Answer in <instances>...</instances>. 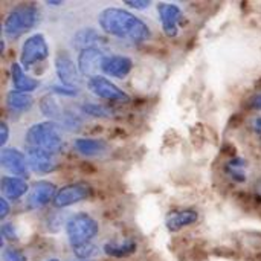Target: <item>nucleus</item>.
<instances>
[{"instance_id":"nucleus-1","label":"nucleus","mask_w":261,"mask_h":261,"mask_svg":"<svg viewBox=\"0 0 261 261\" xmlns=\"http://www.w3.org/2000/svg\"><path fill=\"white\" fill-rule=\"evenodd\" d=\"M98 24L104 34L132 43H142L151 37V31L144 20L116 6L102 9L98 15Z\"/></svg>"},{"instance_id":"nucleus-2","label":"nucleus","mask_w":261,"mask_h":261,"mask_svg":"<svg viewBox=\"0 0 261 261\" xmlns=\"http://www.w3.org/2000/svg\"><path fill=\"white\" fill-rule=\"evenodd\" d=\"M40 17L41 12L35 3H20L6 15L3 23V32L11 38H17L35 28L40 21Z\"/></svg>"},{"instance_id":"nucleus-3","label":"nucleus","mask_w":261,"mask_h":261,"mask_svg":"<svg viewBox=\"0 0 261 261\" xmlns=\"http://www.w3.org/2000/svg\"><path fill=\"white\" fill-rule=\"evenodd\" d=\"M26 142L34 148H41L55 154L63 147V132L55 121H44L32 125L26 132Z\"/></svg>"},{"instance_id":"nucleus-4","label":"nucleus","mask_w":261,"mask_h":261,"mask_svg":"<svg viewBox=\"0 0 261 261\" xmlns=\"http://www.w3.org/2000/svg\"><path fill=\"white\" fill-rule=\"evenodd\" d=\"M98 232H99L98 222L86 213L75 214L66 223V234L72 248L90 243L98 236Z\"/></svg>"},{"instance_id":"nucleus-5","label":"nucleus","mask_w":261,"mask_h":261,"mask_svg":"<svg viewBox=\"0 0 261 261\" xmlns=\"http://www.w3.org/2000/svg\"><path fill=\"white\" fill-rule=\"evenodd\" d=\"M49 57V44L43 34H34L26 38L20 52V64L24 69L44 61Z\"/></svg>"},{"instance_id":"nucleus-6","label":"nucleus","mask_w":261,"mask_h":261,"mask_svg":"<svg viewBox=\"0 0 261 261\" xmlns=\"http://www.w3.org/2000/svg\"><path fill=\"white\" fill-rule=\"evenodd\" d=\"M87 89L98 98L113 101V102H128L130 96L119 89L115 83H112L109 78L102 75H93L87 81Z\"/></svg>"},{"instance_id":"nucleus-7","label":"nucleus","mask_w":261,"mask_h":261,"mask_svg":"<svg viewBox=\"0 0 261 261\" xmlns=\"http://www.w3.org/2000/svg\"><path fill=\"white\" fill-rule=\"evenodd\" d=\"M55 70L58 75V80L63 83V86L75 89L81 84V73L80 69L75 66L72 57L67 52H58L55 58Z\"/></svg>"},{"instance_id":"nucleus-8","label":"nucleus","mask_w":261,"mask_h":261,"mask_svg":"<svg viewBox=\"0 0 261 261\" xmlns=\"http://www.w3.org/2000/svg\"><path fill=\"white\" fill-rule=\"evenodd\" d=\"M2 168L14 177L24 179L29 176L28 158L17 148H3L0 153Z\"/></svg>"},{"instance_id":"nucleus-9","label":"nucleus","mask_w":261,"mask_h":261,"mask_svg":"<svg viewBox=\"0 0 261 261\" xmlns=\"http://www.w3.org/2000/svg\"><path fill=\"white\" fill-rule=\"evenodd\" d=\"M89 196H90V188L86 184H69L57 191L54 203L57 208H67L86 200Z\"/></svg>"},{"instance_id":"nucleus-10","label":"nucleus","mask_w":261,"mask_h":261,"mask_svg":"<svg viewBox=\"0 0 261 261\" xmlns=\"http://www.w3.org/2000/svg\"><path fill=\"white\" fill-rule=\"evenodd\" d=\"M158 15L161 18L162 29L167 37L174 38L179 34V21L182 18V9L174 3H158Z\"/></svg>"},{"instance_id":"nucleus-11","label":"nucleus","mask_w":261,"mask_h":261,"mask_svg":"<svg viewBox=\"0 0 261 261\" xmlns=\"http://www.w3.org/2000/svg\"><path fill=\"white\" fill-rule=\"evenodd\" d=\"M29 168L37 174H49L57 168V161L52 153L44 151L41 148L31 147L26 153Z\"/></svg>"},{"instance_id":"nucleus-12","label":"nucleus","mask_w":261,"mask_h":261,"mask_svg":"<svg viewBox=\"0 0 261 261\" xmlns=\"http://www.w3.org/2000/svg\"><path fill=\"white\" fill-rule=\"evenodd\" d=\"M133 69V61L130 57L125 55H110L106 57L101 63L102 73L112 76V78H125Z\"/></svg>"},{"instance_id":"nucleus-13","label":"nucleus","mask_w":261,"mask_h":261,"mask_svg":"<svg viewBox=\"0 0 261 261\" xmlns=\"http://www.w3.org/2000/svg\"><path fill=\"white\" fill-rule=\"evenodd\" d=\"M106 58L104 52L101 47L95 46V47H86L80 52L78 55V69L81 75H87L89 78L93 76L95 70L101 69V63Z\"/></svg>"},{"instance_id":"nucleus-14","label":"nucleus","mask_w":261,"mask_h":261,"mask_svg":"<svg viewBox=\"0 0 261 261\" xmlns=\"http://www.w3.org/2000/svg\"><path fill=\"white\" fill-rule=\"evenodd\" d=\"M55 196H57L55 185L46 180H40L31 190L29 203L34 208H41V206H46L49 202L55 200Z\"/></svg>"},{"instance_id":"nucleus-15","label":"nucleus","mask_w":261,"mask_h":261,"mask_svg":"<svg viewBox=\"0 0 261 261\" xmlns=\"http://www.w3.org/2000/svg\"><path fill=\"white\" fill-rule=\"evenodd\" d=\"M199 219L197 211L194 210H182V211H174L167 216L165 226L170 232H177L184 228H188L194 225Z\"/></svg>"},{"instance_id":"nucleus-16","label":"nucleus","mask_w":261,"mask_h":261,"mask_svg":"<svg viewBox=\"0 0 261 261\" xmlns=\"http://www.w3.org/2000/svg\"><path fill=\"white\" fill-rule=\"evenodd\" d=\"M29 191V187L24 179L14 176L2 177V197L6 200H18Z\"/></svg>"},{"instance_id":"nucleus-17","label":"nucleus","mask_w":261,"mask_h":261,"mask_svg":"<svg viewBox=\"0 0 261 261\" xmlns=\"http://www.w3.org/2000/svg\"><path fill=\"white\" fill-rule=\"evenodd\" d=\"M11 76H12V84H14L15 90H18V92L29 93V92L37 90L40 86V81L26 75L21 64H18V63H14L11 66Z\"/></svg>"},{"instance_id":"nucleus-18","label":"nucleus","mask_w":261,"mask_h":261,"mask_svg":"<svg viewBox=\"0 0 261 261\" xmlns=\"http://www.w3.org/2000/svg\"><path fill=\"white\" fill-rule=\"evenodd\" d=\"M75 150L86 158L99 156L107 150V144L101 139H92V138H78L75 142Z\"/></svg>"},{"instance_id":"nucleus-19","label":"nucleus","mask_w":261,"mask_h":261,"mask_svg":"<svg viewBox=\"0 0 261 261\" xmlns=\"http://www.w3.org/2000/svg\"><path fill=\"white\" fill-rule=\"evenodd\" d=\"M34 104V99L29 93L24 92H18V90H11L6 95V106L14 110V112H28Z\"/></svg>"},{"instance_id":"nucleus-20","label":"nucleus","mask_w":261,"mask_h":261,"mask_svg":"<svg viewBox=\"0 0 261 261\" xmlns=\"http://www.w3.org/2000/svg\"><path fill=\"white\" fill-rule=\"evenodd\" d=\"M136 251V242L133 240H121V242H109L104 245V254L115 258H122L132 255Z\"/></svg>"},{"instance_id":"nucleus-21","label":"nucleus","mask_w":261,"mask_h":261,"mask_svg":"<svg viewBox=\"0 0 261 261\" xmlns=\"http://www.w3.org/2000/svg\"><path fill=\"white\" fill-rule=\"evenodd\" d=\"M41 113L49 118V121L61 119V109L52 96H44L40 102Z\"/></svg>"},{"instance_id":"nucleus-22","label":"nucleus","mask_w":261,"mask_h":261,"mask_svg":"<svg viewBox=\"0 0 261 261\" xmlns=\"http://www.w3.org/2000/svg\"><path fill=\"white\" fill-rule=\"evenodd\" d=\"M83 112L90 115V116H95V118H109L112 116V112L104 107V106H99V104H95V102H87V104H83Z\"/></svg>"},{"instance_id":"nucleus-23","label":"nucleus","mask_w":261,"mask_h":261,"mask_svg":"<svg viewBox=\"0 0 261 261\" xmlns=\"http://www.w3.org/2000/svg\"><path fill=\"white\" fill-rule=\"evenodd\" d=\"M2 257H3V261H28V258L24 257V254L20 249L12 248V246L5 248Z\"/></svg>"},{"instance_id":"nucleus-24","label":"nucleus","mask_w":261,"mask_h":261,"mask_svg":"<svg viewBox=\"0 0 261 261\" xmlns=\"http://www.w3.org/2000/svg\"><path fill=\"white\" fill-rule=\"evenodd\" d=\"M72 249H73V252L76 254V257H80V258H83V260H86V258H89V257H93L95 252H96V248H95L92 243L81 245V246H75V248H72Z\"/></svg>"},{"instance_id":"nucleus-25","label":"nucleus","mask_w":261,"mask_h":261,"mask_svg":"<svg viewBox=\"0 0 261 261\" xmlns=\"http://www.w3.org/2000/svg\"><path fill=\"white\" fill-rule=\"evenodd\" d=\"M2 237H3V240H15L17 239L15 229H14V226L11 223L2 226Z\"/></svg>"},{"instance_id":"nucleus-26","label":"nucleus","mask_w":261,"mask_h":261,"mask_svg":"<svg viewBox=\"0 0 261 261\" xmlns=\"http://www.w3.org/2000/svg\"><path fill=\"white\" fill-rule=\"evenodd\" d=\"M124 5L128 8H133V9H145L151 5V2H147V0H144V2H125Z\"/></svg>"},{"instance_id":"nucleus-27","label":"nucleus","mask_w":261,"mask_h":261,"mask_svg":"<svg viewBox=\"0 0 261 261\" xmlns=\"http://www.w3.org/2000/svg\"><path fill=\"white\" fill-rule=\"evenodd\" d=\"M2 138H0V144H2V147H5V144H6V141H8V138H9V128H8V124L3 121L2 122Z\"/></svg>"},{"instance_id":"nucleus-28","label":"nucleus","mask_w":261,"mask_h":261,"mask_svg":"<svg viewBox=\"0 0 261 261\" xmlns=\"http://www.w3.org/2000/svg\"><path fill=\"white\" fill-rule=\"evenodd\" d=\"M0 206H2V211H0V219L3 220V219L8 216V213H9V203H8V200H6L5 197H2V199H0Z\"/></svg>"},{"instance_id":"nucleus-29","label":"nucleus","mask_w":261,"mask_h":261,"mask_svg":"<svg viewBox=\"0 0 261 261\" xmlns=\"http://www.w3.org/2000/svg\"><path fill=\"white\" fill-rule=\"evenodd\" d=\"M251 107H252V109H257V110H261V93L260 95H255V96L251 99Z\"/></svg>"},{"instance_id":"nucleus-30","label":"nucleus","mask_w":261,"mask_h":261,"mask_svg":"<svg viewBox=\"0 0 261 261\" xmlns=\"http://www.w3.org/2000/svg\"><path fill=\"white\" fill-rule=\"evenodd\" d=\"M46 261H60V260H57V258H50V260H46Z\"/></svg>"},{"instance_id":"nucleus-31","label":"nucleus","mask_w":261,"mask_h":261,"mask_svg":"<svg viewBox=\"0 0 261 261\" xmlns=\"http://www.w3.org/2000/svg\"><path fill=\"white\" fill-rule=\"evenodd\" d=\"M83 261H87V260H83Z\"/></svg>"}]
</instances>
